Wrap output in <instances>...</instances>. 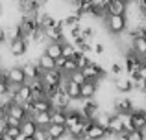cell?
Masks as SVG:
<instances>
[{
    "label": "cell",
    "mask_w": 146,
    "mask_h": 140,
    "mask_svg": "<svg viewBox=\"0 0 146 140\" xmlns=\"http://www.w3.org/2000/svg\"><path fill=\"white\" fill-rule=\"evenodd\" d=\"M102 140H122V138H120V135H117V133H111V131H107V133H106V137H104Z\"/></svg>",
    "instance_id": "cell-34"
},
{
    "label": "cell",
    "mask_w": 146,
    "mask_h": 140,
    "mask_svg": "<svg viewBox=\"0 0 146 140\" xmlns=\"http://www.w3.org/2000/svg\"><path fill=\"white\" fill-rule=\"evenodd\" d=\"M7 50L11 52V55H13V57L21 59V57H24V55L28 54L30 44L26 43L22 37H19V39H15V41H11V43H7Z\"/></svg>",
    "instance_id": "cell-2"
},
{
    "label": "cell",
    "mask_w": 146,
    "mask_h": 140,
    "mask_svg": "<svg viewBox=\"0 0 146 140\" xmlns=\"http://www.w3.org/2000/svg\"><path fill=\"white\" fill-rule=\"evenodd\" d=\"M46 133L54 140H61V138L67 137V126H65V124H48Z\"/></svg>",
    "instance_id": "cell-9"
},
{
    "label": "cell",
    "mask_w": 146,
    "mask_h": 140,
    "mask_svg": "<svg viewBox=\"0 0 146 140\" xmlns=\"http://www.w3.org/2000/svg\"><path fill=\"white\" fill-rule=\"evenodd\" d=\"M33 111L39 112V111H52V103H50V100L46 96L44 98H37V100H33ZM33 112V114H35Z\"/></svg>",
    "instance_id": "cell-22"
},
{
    "label": "cell",
    "mask_w": 146,
    "mask_h": 140,
    "mask_svg": "<svg viewBox=\"0 0 146 140\" xmlns=\"http://www.w3.org/2000/svg\"><path fill=\"white\" fill-rule=\"evenodd\" d=\"M107 131L117 133V135H122V133H124V116H122V112H115V114L111 116Z\"/></svg>",
    "instance_id": "cell-8"
},
{
    "label": "cell",
    "mask_w": 146,
    "mask_h": 140,
    "mask_svg": "<svg viewBox=\"0 0 146 140\" xmlns=\"http://www.w3.org/2000/svg\"><path fill=\"white\" fill-rule=\"evenodd\" d=\"M4 133L11 135V137H13V138H17L19 135H21V126H7V129L4 131Z\"/></svg>",
    "instance_id": "cell-31"
},
{
    "label": "cell",
    "mask_w": 146,
    "mask_h": 140,
    "mask_svg": "<svg viewBox=\"0 0 146 140\" xmlns=\"http://www.w3.org/2000/svg\"><path fill=\"white\" fill-rule=\"evenodd\" d=\"M126 11H128V2L111 0L107 4V15H126Z\"/></svg>",
    "instance_id": "cell-13"
},
{
    "label": "cell",
    "mask_w": 146,
    "mask_h": 140,
    "mask_svg": "<svg viewBox=\"0 0 146 140\" xmlns=\"http://www.w3.org/2000/svg\"><path fill=\"white\" fill-rule=\"evenodd\" d=\"M83 120V118H82ZM67 135L68 137H83L85 135V127H83V122H78V124H72V126L67 127Z\"/></svg>",
    "instance_id": "cell-25"
},
{
    "label": "cell",
    "mask_w": 146,
    "mask_h": 140,
    "mask_svg": "<svg viewBox=\"0 0 146 140\" xmlns=\"http://www.w3.org/2000/svg\"><path fill=\"white\" fill-rule=\"evenodd\" d=\"M2 11H4V6H2V2H0V15H2Z\"/></svg>",
    "instance_id": "cell-38"
},
{
    "label": "cell",
    "mask_w": 146,
    "mask_h": 140,
    "mask_svg": "<svg viewBox=\"0 0 146 140\" xmlns=\"http://www.w3.org/2000/svg\"><path fill=\"white\" fill-rule=\"evenodd\" d=\"M2 70H4V68H2V65H0V74H2Z\"/></svg>",
    "instance_id": "cell-41"
},
{
    "label": "cell",
    "mask_w": 146,
    "mask_h": 140,
    "mask_svg": "<svg viewBox=\"0 0 146 140\" xmlns=\"http://www.w3.org/2000/svg\"><path fill=\"white\" fill-rule=\"evenodd\" d=\"M37 65H39L43 70H52V68H57V66H56V59H54V57H50L46 52H43V54H41L39 57H37Z\"/></svg>",
    "instance_id": "cell-16"
},
{
    "label": "cell",
    "mask_w": 146,
    "mask_h": 140,
    "mask_svg": "<svg viewBox=\"0 0 146 140\" xmlns=\"http://www.w3.org/2000/svg\"><path fill=\"white\" fill-rule=\"evenodd\" d=\"M33 120H35V124L39 127H48V124L52 122V118H50V111H39L33 114Z\"/></svg>",
    "instance_id": "cell-21"
},
{
    "label": "cell",
    "mask_w": 146,
    "mask_h": 140,
    "mask_svg": "<svg viewBox=\"0 0 146 140\" xmlns=\"http://www.w3.org/2000/svg\"><path fill=\"white\" fill-rule=\"evenodd\" d=\"M131 124H133V129H141V131H146V122H144V116H143V111L135 109L131 112Z\"/></svg>",
    "instance_id": "cell-18"
},
{
    "label": "cell",
    "mask_w": 146,
    "mask_h": 140,
    "mask_svg": "<svg viewBox=\"0 0 146 140\" xmlns=\"http://www.w3.org/2000/svg\"><path fill=\"white\" fill-rule=\"evenodd\" d=\"M143 116H144V122H146V109H143Z\"/></svg>",
    "instance_id": "cell-37"
},
{
    "label": "cell",
    "mask_w": 146,
    "mask_h": 140,
    "mask_svg": "<svg viewBox=\"0 0 146 140\" xmlns=\"http://www.w3.org/2000/svg\"><path fill=\"white\" fill-rule=\"evenodd\" d=\"M133 52L137 55H146V37H133Z\"/></svg>",
    "instance_id": "cell-23"
},
{
    "label": "cell",
    "mask_w": 146,
    "mask_h": 140,
    "mask_svg": "<svg viewBox=\"0 0 146 140\" xmlns=\"http://www.w3.org/2000/svg\"><path fill=\"white\" fill-rule=\"evenodd\" d=\"M32 87H30V83H22V85H19L17 92L13 94V101H17V103H26V101H32Z\"/></svg>",
    "instance_id": "cell-5"
},
{
    "label": "cell",
    "mask_w": 146,
    "mask_h": 140,
    "mask_svg": "<svg viewBox=\"0 0 146 140\" xmlns=\"http://www.w3.org/2000/svg\"><path fill=\"white\" fill-rule=\"evenodd\" d=\"M50 118L52 122L50 124H65V118H67V109H61V107H56L50 111Z\"/></svg>",
    "instance_id": "cell-20"
},
{
    "label": "cell",
    "mask_w": 146,
    "mask_h": 140,
    "mask_svg": "<svg viewBox=\"0 0 146 140\" xmlns=\"http://www.w3.org/2000/svg\"><path fill=\"white\" fill-rule=\"evenodd\" d=\"M7 114L9 116H15V118H19L22 122V120H26L28 118V112H26V109H24V105L22 103H17V101H13V103L7 107Z\"/></svg>",
    "instance_id": "cell-12"
},
{
    "label": "cell",
    "mask_w": 146,
    "mask_h": 140,
    "mask_svg": "<svg viewBox=\"0 0 146 140\" xmlns=\"http://www.w3.org/2000/svg\"><path fill=\"white\" fill-rule=\"evenodd\" d=\"M113 83H115V89H117V92H120V94H128V92H131L133 90V81H131V78H124V76H117V78L113 79Z\"/></svg>",
    "instance_id": "cell-7"
},
{
    "label": "cell",
    "mask_w": 146,
    "mask_h": 140,
    "mask_svg": "<svg viewBox=\"0 0 146 140\" xmlns=\"http://www.w3.org/2000/svg\"><path fill=\"white\" fill-rule=\"evenodd\" d=\"M68 78H70L72 81H76L78 85H83V83L87 81V78L83 76V72H82V70H74L72 74H68Z\"/></svg>",
    "instance_id": "cell-29"
},
{
    "label": "cell",
    "mask_w": 146,
    "mask_h": 140,
    "mask_svg": "<svg viewBox=\"0 0 146 140\" xmlns=\"http://www.w3.org/2000/svg\"><path fill=\"white\" fill-rule=\"evenodd\" d=\"M6 43V35H4V26H0V44Z\"/></svg>",
    "instance_id": "cell-35"
},
{
    "label": "cell",
    "mask_w": 146,
    "mask_h": 140,
    "mask_svg": "<svg viewBox=\"0 0 146 140\" xmlns=\"http://www.w3.org/2000/svg\"><path fill=\"white\" fill-rule=\"evenodd\" d=\"M82 98L83 100H89V98H96L98 94V83L96 81H91V79H87L85 83L82 85Z\"/></svg>",
    "instance_id": "cell-10"
},
{
    "label": "cell",
    "mask_w": 146,
    "mask_h": 140,
    "mask_svg": "<svg viewBox=\"0 0 146 140\" xmlns=\"http://www.w3.org/2000/svg\"><path fill=\"white\" fill-rule=\"evenodd\" d=\"M7 78H9V83L11 85H22V83L28 81V78H26L24 70H22L21 65H13L7 68Z\"/></svg>",
    "instance_id": "cell-4"
},
{
    "label": "cell",
    "mask_w": 146,
    "mask_h": 140,
    "mask_svg": "<svg viewBox=\"0 0 146 140\" xmlns=\"http://www.w3.org/2000/svg\"><path fill=\"white\" fill-rule=\"evenodd\" d=\"M2 137H4V133H2V131H0V140H2Z\"/></svg>",
    "instance_id": "cell-39"
},
{
    "label": "cell",
    "mask_w": 146,
    "mask_h": 140,
    "mask_svg": "<svg viewBox=\"0 0 146 140\" xmlns=\"http://www.w3.org/2000/svg\"><path fill=\"white\" fill-rule=\"evenodd\" d=\"M61 55L67 59H74L76 55H78V50H76L74 43H70V41H63V44H61Z\"/></svg>",
    "instance_id": "cell-19"
},
{
    "label": "cell",
    "mask_w": 146,
    "mask_h": 140,
    "mask_svg": "<svg viewBox=\"0 0 146 140\" xmlns=\"http://www.w3.org/2000/svg\"><path fill=\"white\" fill-rule=\"evenodd\" d=\"M106 133H107L106 127H102L100 124L93 122V126H91L89 129H87V133H85V138H89V140H102L104 137H106Z\"/></svg>",
    "instance_id": "cell-11"
},
{
    "label": "cell",
    "mask_w": 146,
    "mask_h": 140,
    "mask_svg": "<svg viewBox=\"0 0 146 140\" xmlns=\"http://www.w3.org/2000/svg\"><path fill=\"white\" fill-rule=\"evenodd\" d=\"M44 32H46L48 43H50V41H54V43H63V41H65V35H63V32H61L59 24H57V26H50V28H46Z\"/></svg>",
    "instance_id": "cell-14"
},
{
    "label": "cell",
    "mask_w": 146,
    "mask_h": 140,
    "mask_svg": "<svg viewBox=\"0 0 146 140\" xmlns=\"http://www.w3.org/2000/svg\"><path fill=\"white\" fill-rule=\"evenodd\" d=\"M131 76H139V78L146 79V63H143V65L139 66V70H137V74H131Z\"/></svg>",
    "instance_id": "cell-33"
},
{
    "label": "cell",
    "mask_w": 146,
    "mask_h": 140,
    "mask_svg": "<svg viewBox=\"0 0 146 140\" xmlns=\"http://www.w3.org/2000/svg\"><path fill=\"white\" fill-rule=\"evenodd\" d=\"M93 50H94V54H96V55H104L107 52V48H106V44H102V43H94L93 44Z\"/></svg>",
    "instance_id": "cell-32"
},
{
    "label": "cell",
    "mask_w": 146,
    "mask_h": 140,
    "mask_svg": "<svg viewBox=\"0 0 146 140\" xmlns=\"http://www.w3.org/2000/svg\"><path fill=\"white\" fill-rule=\"evenodd\" d=\"M37 129H39V126L35 124L33 116H28L26 120H22V124H21V131H22L24 135H28V137H33Z\"/></svg>",
    "instance_id": "cell-15"
},
{
    "label": "cell",
    "mask_w": 146,
    "mask_h": 140,
    "mask_svg": "<svg viewBox=\"0 0 146 140\" xmlns=\"http://www.w3.org/2000/svg\"><path fill=\"white\" fill-rule=\"evenodd\" d=\"M35 2L39 4V6H46V4H48V0H35Z\"/></svg>",
    "instance_id": "cell-36"
},
{
    "label": "cell",
    "mask_w": 146,
    "mask_h": 140,
    "mask_svg": "<svg viewBox=\"0 0 146 140\" xmlns=\"http://www.w3.org/2000/svg\"><path fill=\"white\" fill-rule=\"evenodd\" d=\"M74 59H76V65H78V68H80V70H82L83 66H87V65L91 63V59L87 57L85 54H78V55H76Z\"/></svg>",
    "instance_id": "cell-30"
},
{
    "label": "cell",
    "mask_w": 146,
    "mask_h": 140,
    "mask_svg": "<svg viewBox=\"0 0 146 140\" xmlns=\"http://www.w3.org/2000/svg\"><path fill=\"white\" fill-rule=\"evenodd\" d=\"M109 72H111V76H122V72H124V63H118V61H113L109 65Z\"/></svg>",
    "instance_id": "cell-28"
},
{
    "label": "cell",
    "mask_w": 146,
    "mask_h": 140,
    "mask_svg": "<svg viewBox=\"0 0 146 140\" xmlns=\"http://www.w3.org/2000/svg\"><path fill=\"white\" fill-rule=\"evenodd\" d=\"M59 70L63 72L65 76H68V74H72L74 70H80V68H78V65H76V59H67V61H65V65L61 66Z\"/></svg>",
    "instance_id": "cell-27"
},
{
    "label": "cell",
    "mask_w": 146,
    "mask_h": 140,
    "mask_svg": "<svg viewBox=\"0 0 146 140\" xmlns=\"http://www.w3.org/2000/svg\"><path fill=\"white\" fill-rule=\"evenodd\" d=\"M104 22H106L107 32L113 33V35H120L122 32L128 30V18H126V15H106Z\"/></svg>",
    "instance_id": "cell-1"
},
{
    "label": "cell",
    "mask_w": 146,
    "mask_h": 140,
    "mask_svg": "<svg viewBox=\"0 0 146 140\" xmlns=\"http://www.w3.org/2000/svg\"><path fill=\"white\" fill-rule=\"evenodd\" d=\"M61 44L63 43H54V41H50V43L46 44V48H44V52H46L50 57L59 59L61 57Z\"/></svg>",
    "instance_id": "cell-24"
},
{
    "label": "cell",
    "mask_w": 146,
    "mask_h": 140,
    "mask_svg": "<svg viewBox=\"0 0 146 140\" xmlns=\"http://www.w3.org/2000/svg\"><path fill=\"white\" fill-rule=\"evenodd\" d=\"M113 103H115V111L117 112H133L135 107H133V100L128 96H115L113 98Z\"/></svg>",
    "instance_id": "cell-6"
},
{
    "label": "cell",
    "mask_w": 146,
    "mask_h": 140,
    "mask_svg": "<svg viewBox=\"0 0 146 140\" xmlns=\"http://www.w3.org/2000/svg\"><path fill=\"white\" fill-rule=\"evenodd\" d=\"M63 72L59 68H52V70H44L43 74V81L46 85V89H54V87H59L61 85V79H63Z\"/></svg>",
    "instance_id": "cell-3"
},
{
    "label": "cell",
    "mask_w": 146,
    "mask_h": 140,
    "mask_svg": "<svg viewBox=\"0 0 146 140\" xmlns=\"http://www.w3.org/2000/svg\"><path fill=\"white\" fill-rule=\"evenodd\" d=\"M120 138L122 140H146L144 131H141V129H131V131H128V133H122Z\"/></svg>",
    "instance_id": "cell-26"
},
{
    "label": "cell",
    "mask_w": 146,
    "mask_h": 140,
    "mask_svg": "<svg viewBox=\"0 0 146 140\" xmlns=\"http://www.w3.org/2000/svg\"><path fill=\"white\" fill-rule=\"evenodd\" d=\"M118 2H129V0H118Z\"/></svg>",
    "instance_id": "cell-40"
},
{
    "label": "cell",
    "mask_w": 146,
    "mask_h": 140,
    "mask_svg": "<svg viewBox=\"0 0 146 140\" xmlns=\"http://www.w3.org/2000/svg\"><path fill=\"white\" fill-rule=\"evenodd\" d=\"M4 35H6V43H11V41L19 39V37H21V28H19V24L4 26Z\"/></svg>",
    "instance_id": "cell-17"
}]
</instances>
